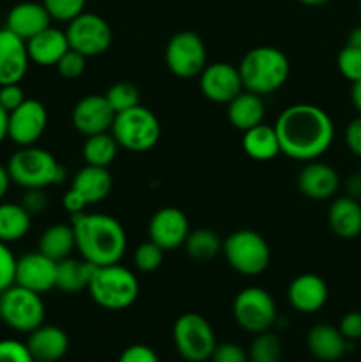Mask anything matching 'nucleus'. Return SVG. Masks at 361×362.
<instances>
[{
  "mask_svg": "<svg viewBox=\"0 0 361 362\" xmlns=\"http://www.w3.org/2000/svg\"><path fill=\"white\" fill-rule=\"evenodd\" d=\"M32 216L21 204L0 202V243H18L28 233Z\"/></svg>",
  "mask_w": 361,
  "mask_h": 362,
  "instance_id": "nucleus-30",
  "label": "nucleus"
},
{
  "mask_svg": "<svg viewBox=\"0 0 361 362\" xmlns=\"http://www.w3.org/2000/svg\"><path fill=\"white\" fill-rule=\"evenodd\" d=\"M347 46H353V48L361 52V25L360 27H354L349 32V35H347Z\"/></svg>",
  "mask_w": 361,
  "mask_h": 362,
  "instance_id": "nucleus-53",
  "label": "nucleus"
},
{
  "mask_svg": "<svg viewBox=\"0 0 361 362\" xmlns=\"http://www.w3.org/2000/svg\"><path fill=\"white\" fill-rule=\"evenodd\" d=\"M6 166L11 182L23 189H46L62 184L66 179V168L57 161L55 156L35 145L20 147V151L11 156Z\"/></svg>",
  "mask_w": 361,
  "mask_h": 362,
  "instance_id": "nucleus-4",
  "label": "nucleus"
},
{
  "mask_svg": "<svg viewBox=\"0 0 361 362\" xmlns=\"http://www.w3.org/2000/svg\"><path fill=\"white\" fill-rule=\"evenodd\" d=\"M69 48L84 57H99L112 46L113 32L108 21L94 13H81L67 21L66 30Z\"/></svg>",
  "mask_w": 361,
  "mask_h": 362,
  "instance_id": "nucleus-12",
  "label": "nucleus"
},
{
  "mask_svg": "<svg viewBox=\"0 0 361 362\" xmlns=\"http://www.w3.org/2000/svg\"><path fill=\"white\" fill-rule=\"evenodd\" d=\"M105 98L115 113L134 108V106L140 105V90L131 81H117V83H113L106 90Z\"/></svg>",
  "mask_w": 361,
  "mask_h": 362,
  "instance_id": "nucleus-35",
  "label": "nucleus"
},
{
  "mask_svg": "<svg viewBox=\"0 0 361 362\" xmlns=\"http://www.w3.org/2000/svg\"><path fill=\"white\" fill-rule=\"evenodd\" d=\"M112 186L113 179L108 168L87 165L81 170H78L76 175L73 177L69 189L74 191L81 198V202L88 207V205L99 204V202L105 200L110 194V191H112Z\"/></svg>",
  "mask_w": 361,
  "mask_h": 362,
  "instance_id": "nucleus-23",
  "label": "nucleus"
},
{
  "mask_svg": "<svg viewBox=\"0 0 361 362\" xmlns=\"http://www.w3.org/2000/svg\"><path fill=\"white\" fill-rule=\"evenodd\" d=\"M345 145L356 158H361V115L350 120L345 127Z\"/></svg>",
  "mask_w": 361,
  "mask_h": 362,
  "instance_id": "nucleus-47",
  "label": "nucleus"
},
{
  "mask_svg": "<svg viewBox=\"0 0 361 362\" xmlns=\"http://www.w3.org/2000/svg\"><path fill=\"white\" fill-rule=\"evenodd\" d=\"M73 250H76V243L71 225H52L39 237L38 251L55 262L71 257Z\"/></svg>",
  "mask_w": 361,
  "mask_h": 362,
  "instance_id": "nucleus-31",
  "label": "nucleus"
},
{
  "mask_svg": "<svg viewBox=\"0 0 361 362\" xmlns=\"http://www.w3.org/2000/svg\"><path fill=\"white\" fill-rule=\"evenodd\" d=\"M306 345L311 356L319 361L335 362L342 359L350 349V341L342 336L338 327L329 324H317L308 331Z\"/></svg>",
  "mask_w": 361,
  "mask_h": 362,
  "instance_id": "nucleus-25",
  "label": "nucleus"
},
{
  "mask_svg": "<svg viewBox=\"0 0 361 362\" xmlns=\"http://www.w3.org/2000/svg\"><path fill=\"white\" fill-rule=\"evenodd\" d=\"M184 247L193 260L207 262L222 253L223 243L218 233L212 232V230L198 228L193 232L190 230L186 240H184Z\"/></svg>",
  "mask_w": 361,
  "mask_h": 362,
  "instance_id": "nucleus-33",
  "label": "nucleus"
},
{
  "mask_svg": "<svg viewBox=\"0 0 361 362\" xmlns=\"http://www.w3.org/2000/svg\"><path fill=\"white\" fill-rule=\"evenodd\" d=\"M163 258H165V250L154 244L152 240L142 243L140 246L134 250L133 262L134 267L142 272H154L161 267Z\"/></svg>",
  "mask_w": 361,
  "mask_h": 362,
  "instance_id": "nucleus-36",
  "label": "nucleus"
},
{
  "mask_svg": "<svg viewBox=\"0 0 361 362\" xmlns=\"http://www.w3.org/2000/svg\"><path fill=\"white\" fill-rule=\"evenodd\" d=\"M57 262L42 255L41 251L25 253L16 258L14 283L35 293H46L55 288Z\"/></svg>",
  "mask_w": 361,
  "mask_h": 362,
  "instance_id": "nucleus-15",
  "label": "nucleus"
},
{
  "mask_svg": "<svg viewBox=\"0 0 361 362\" xmlns=\"http://www.w3.org/2000/svg\"><path fill=\"white\" fill-rule=\"evenodd\" d=\"M62 205H64V209H66L67 212H71V216L80 214V212H84L85 209H87V205H85L84 202H81V198L78 197V194L74 193V191H71V189H67L66 194H64Z\"/></svg>",
  "mask_w": 361,
  "mask_h": 362,
  "instance_id": "nucleus-48",
  "label": "nucleus"
},
{
  "mask_svg": "<svg viewBox=\"0 0 361 362\" xmlns=\"http://www.w3.org/2000/svg\"><path fill=\"white\" fill-rule=\"evenodd\" d=\"M222 251L227 264L243 276L262 274L271 260L268 240L253 230L232 232L223 240Z\"/></svg>",
  "mask_w": 361,
  "mask_h": 362,
  "instance_id": "nucleus-7",
  "label": "nucleus"
},
{
  "mask_svg": "<svg viewBox=\"0 0 361 362\" xmlns=\"http://www.w3.org/2000/svg\"><path fill=\"white\" fill-rule=\"evenodd\" d=\"M25 42H27V52L30 62L42 67L57 66V62L62 59L64 53L69 49L66 32L52 27V25Z\"/></svg>",
  "mask_w": 361,
  "mask_h": 362,
  "instance_id": "nucleus-24",
  "label": "nucleus"
},
{
  "mask_svg": "<svg viewBox=\"0 0 361 362\" xmlns=\"http://www.w3.org/2000/svg\"><path fill=\"white\" fill-rule=\"evenodd\" d=\"M0 311L2 322L18 332L30 334L45 322V303L41 293H35L23 286L13 285L0 293Z\"/></svg>",
  "mask_w": 361,
  "mask_h": 362,
  "instance_id": "nucleus-8",
  "label": "nucleus"
},
{
  "mask_svg": "<svg viewBox=\"0 0 361 362\" xmlns=\"http://www.w3.org/2000/svg\"><path fill=\"white\" fill-rule=\"evenodd\" d=\"M301 4L304 6H310V7H319V6H324V4L331 2V0H299Z\"/></svg>",
  "mask_w": 361,
  "mask_h": 362,
  "instance_id": "nucleus-54",
  "label": "nucleus"
},
{
  "mask_svg": "<svg viewBox=\"0 0 361 362\" xmlns=\"http://www.w3.org/2000/svg\"><path fill=\"white\" fill-rule=\"evenodd\" d=\"M232 313L237 325L251 334L269 331L278 318L275 299L260 286H246L241 290L234 299Z\"/></svg>",
  "mask_w": 361,
  "mask_h": 362,
  "instance_id": "nucleus-10",
  "label": "nucleus"
},
{
  "mask_svg": "<svg viewBox=\"0 0 361 362\" xmlns=\"http://www.w3.org/2000/svg\"><path fill=\"white\" fill-rule=\"evenodd\" d=\"M20 204L23 205V209L30 216L42 214L46 211V207H48V194H46V189H39V187L25 189Z\"/></svg>",
  "mask_w": 361,
  "mask_h": 362,
  "instance_id": "nucleus-42",
  "label": "nucleus"
},
{
  "mask_svg": "<svg viewBox=\"0 0 361 362\" xmlns=\"http://www.w3.org/2000/svg\"><path fill=\"white\" fill-rule=\"evenodd\" d=\"M172 338L179 356L188 362H204L216 349V336L207 318L198 313H184L176 320Z\"/></svg>",
  "mask_w": 361,
  "mask_h": 362,
  "instance_id": "nucleus-9",
  "label": "nucleus"
},
{
  "mask_svg": "<svg viewBox=\"0 0 361 362\" xmlns=\"http://www.w3.org/2000/svg\"><path fill=\"white\" fill-rule=\"evenodd\" d=\"M113 119H115V112L106 101L105 94L85 95L74 105L73 113H71V122L74 129L84 136L108 133L112 129Z\"/></svg>",
  "mask_w": 361,
  "mask_h": 362,
  "instance_id": "nucleus-16",
  "label": "nucleus"
},
{
  "mask_svg": "<svg viewBox=\"0 0 361 362\" xmlns=\"http://www.w3.org/2000/svg\"><path fill=\"white\" fill-rule=\"evenodd\" d=\"M119 148V144H117L113 134L108 131V133L85 136L81 154H84V159L87 165L108 168V166L115 161Z\"/></svg>",
  "mask_w": 361,
  "mask_h": 362,
  "instance_id": "nucleus-32",
  "label": "nucleus"
},
{
  "mask_svg": "<svg viewBox=\"0 0 361 362\" xmlns=\"http://www.w3.org/2000/svg\"><path fill=\"white\" fill-rule=\"evenodd\" d=\"M200 92L205 99L218 105H229L244 90L239 69L229 62H212L200 73Z\"/></svg>",
  "mask_w": 361,
  "mask_h": 362,
  "instance_id": "nucleus-14",
  "label": "nucleus"
},
{
  "mask_svg": "<svg viewBox=\"0 0 361 362\" xmlns=\"http://www.w3.org/2000/svg\"><path fill=\"white\" fill-rule=\"evenodd\" d=\"M25 92L21 88L20 83H7L0 85V106L7 112H13L16 110L21 103L25 101Z\"/></svg>",
  "mask_w": 361,
  "mask_h": 362,
  "instance_id": "nucleus-43",
  "label": "nucleus"
},
{
  "mask_svg": "<svg viewBox=\"0 0 361 362\" xmlns=\"http://www.w3.org/2000/svg\"><path fill=\"white\" fill-rule=\"evenodd\" d=\"M27 349L34 361L59 362L69 349V336L57 325L42 324L28 334Z\"/></svg>",
  "mask_w": 361,
  "mask_h": 362,
  "instance_id": "nucleus-22",
  "label": "nucleus"
},
{
  "mask_svg": "<svg viewBox=\"0 0 361 362\" xmlns=\"http://www.w3.org/2000/svg\"><path fill=\"white\" fill-rule=\"evenodd\" d=\"M96 265L84 258L67 257L64 260L57 262V279L55 288L64 293H78L81 290H87L94 274Z\"/></svg>",
  "mask_w": 361,
  "mask_h": 362,
  "instance_id": "nucleus-28",
  "label": "nucleus"
},
{
  "mask_svg": "<svg viewBox=\"0 0 361 362\" xmlns=\"http://www.w3.org/2000/svg\"><path fill=\"white\" fill-rule=\"evenodd\" d=\"M336 67L340 74L349 81L361 80V52L353 46H343L336 57Z\"/></svg>",
  "mask_w": 361,
  "mask_h": 362,
  "instance_id": "nucleus-38",
  "label": "nucleus"
},
{
  "mask_svg": "<svg viewBox=\"0 0 361 362\" xmlns=\"http://www.w3.org/2000/svg\"><path fill=\"white\" fill-rule=\"evenodd\" d=\"M345 191H347V197H353L356 200L361 198V172L353 173V175L347 177L345 180Z\"/></svg>",
  "mask_w": 361,
  "mask_h": 362,
  "instance_id": "nucleus-49",
  "label": "nucleus"
},
{
  "mask_svg": "<svg viewBox=\"0 0 361 362\" xmlns=\"http://www.w3.org/2000/svg\"><path fill=\"white\" fill-rule=\"evenodd\" d=\"M119 362H159L158 354L147 345H131L120 354Z\"/></svg>",
  "mask_w": 361,
  "mask_h": 362,
  "instance_id": "nucleus-46",
  "label": "nucleus"
},
{
  "mask_svg": "<svg viewBox=\"0 0 361 362\" xmlns=\"http://www.w3.org/2000/svg\"><path fill=\"white\" fill-rule=\"evenodd\" d=\"M78 253L96 267L119 264L127 247L124 226L101 212H80L71 219Z\"/></svg>",
  "mask_w": 361,
  "mask_h": 362,
  "instance_id": "nucleus-2",
  "label": "nucleus"
},
{
  "mask_svg": "<svg viewBox=\"0 0 361 362\" xmlns=\"http://www.w3.org/2000/svg\"><path fill=\"white\" fill-rule=\"evenodd\" d=\"M147 233L149 240L158 244L161 250L172 251L184 246V240L190 233V221L180 209L163 207L152 214Z\"/></svg>",
  "mask_w": 361,
  "mask_h": 362,
  "instance_id": "nucleus-17",
  "label": "nucleus"
},
{
  "mask_svg": "<svg viewBox=\"0 0 361 362\" xmlns=\"http://www.w3.org/2000/svg\"><path fill=\"white\" fill-rule=\"evenodd\" d=\"M34 362H42V361H34Z\"/></svg>",
  "mask_w": 361,
  "mask_h": 362,
  "instance_id": "nucleus-57",
  "label": "nucleus"
},
{
  "mask_svg": "<svg viewBox=\"0 0 361 362\" xmlns=\"http://www.w3.org/2000/svg\"><path fill=\"white\" fill-rule=\"evenodd\" d=\"M244 90L268 95L285 85L290 74V62L282 49L275 46H257L244 53L237 66Z\"/></svg>",
  "mask_w": 361,
  "mask_h": 362,
  "instance_id": "nucleus-3",
  "label": "nucleus"
},
{
  "mask_svg": "<svg viewBox=\"0 0 361 362\" xmlns=\"http://www.w3.org/2000/svg\"><path fill=\"white\" fill-rule=\"evenodd\" d=\"M9 133V112L0 106V144L7 138Z\"/></svg>",
  "mask_w": 361,
  "mask_h": 362,
  "instance_id": "nucleus-52",
  "label": "nucleus"
},
{
  "mask_svg": "<svg viewBox=\"0 0 361 362\" xmlns=\"http://www.w3.org/2000/svg\"><path fill=\"white\" fill-rule=\"evenodd\" d=\"M350 101H353V106L356 108L357 115H361V80L353 81V87H350Z\"/></svg>",
  "mask_w": 361,
  "mask_h": 362,
  "instance_id": "nucleus-50",
  "label": "nucleus"
},
{
  "mask_svg": "<svg viewBox=\"0 0 361 362\" xmlns=\"http://www.w3.org/2000/svg\"><path fill=\"white\" fill-rule=\"evenodd\" d=\"M48 126V112L38 99H25L16 110L9 113L7 138L20 147L35 145Z\"/></svg>",
  "mask_w": 361,
  "mask_h": 362,
  "instance_id": "nucleus-13",
  "label": "nucleus"
},
{
  "mask_svg": "<svg viewBox=\"0 0 361 362\" xmlns=\"http://www.w3.org/2000/svg\"><path fill=\"white\" fill-rule=\"evenodd\" d=\"M243 151L246 152L248 158L255 161H271L280 152V141L276 136L275 126L268 124H258L251 129L243 133Z\"/></svg>",
  "mask_w": 361,
  "mask_h": 362,
  "instance_id": "nucleus-29",
  "label": "nucleus"
},
{
  "mask_svg": "<svg viewBox=\"0 0 361 362\" xmlns=\"http://www.w3.org/2000/svg\"><path fill=\"white\" fill-rule=\"evenodd\" d=\"M0 362H34L27 343L16 339H2L0 341Z\"/></svg>",
  "mask_w": 361,
  "mask_h": 362,
  "instance_id": "nucleus-40",
  "label": "nucleus"
},
{
  "mask_svg": "<svg viewBox=\"0 0 361 362\" xmlns=\"http://www.w3.org/2000/svg\"><path fill=\"white\" fill-rule=\"evenodd\" d=\"M282 359V341L271 331H264L255 334L250 349H248V361L250 362H280Z\"/></svg>",
  "mask_w": 361,
  "mask_h": 362,
  "instance_id": "nucleus-34",
  "label": "nucleus"
},
{
  "mask_svg": "<svg viewBox=\"0 0 361 362\" xmlns=\"http://www.w3.org/2000/svg\"><path fill=\"white\" fill-rule=\"evenodd\" d=\"M165 62L170 73L183 80H190L200 76L207 66V48L197 32H177L166 42Z\"/></svg>",
  "mask_w": 361,
  "mask_h": 362,
  "instance_id": "nucleus-11",
  "label": "nucleus"
},
{
  "mask_svg": "<svg viewBox=\"0 0 361 362\" xmlns=\"http://www.w3.org/2000/svg\"><path fill=\"white\" fill-rule=\"evenodd\" d=\"M110 133L119 147L130 152H147L159 141L161 124L151 110L138 105L115 113Z\"/></svg>",
  "mask_w": 361,
  "mask_h": 362,
  "instance_id": "nucleus-6",
  "label": "nucleus"
},
{
  "mask_svg": "<svg viewBox=\"0 0 361 362\" xmlns=\"http://www.w3.org/2000/svg\"><path fill=\"white\" fill-rule=\"evenodd\" d=\"M280 152L294 161H315L335 140V124L321 106L299 103L287 106L275 122Z\"/></svg>",
  "mask_w": 361,
  "mask_h": 362,
  "instance_id": "nucleus-1",
  "label": "nucleus"
},
{
  "mask_svg": "<svg viewBox=\"0 0 361 362\" xmlns=\"http://www.w3.org/2000/svg\"><path fill=\"white\" fill-rule=\"evenodd\" d=\"M211 359L212 362H248V352L234 343H223V345H216Z\"/></svg>",
  "mask_w": 361,
  "mask_h": 362,
  "instance_id": "nucleus-45",
  "label": "nucleus"
},
{
  "mask_svg": "<svg viewBox=\"0 0 361 362\" xmlns=\"http://www.w3.org/2000/svg\"><path fill=\"white\" fill-rule=\"evenodd\" d=\"M27 42L9 28H0V85L20 83L28 71Z\"/></svg>",
  "mask_w": 361,
  "mask_h": 362,
  "instance_id": "nucleus-18",
  "label": "nucleus"
},
{
  "mask_svg": "<svg viewBox=\"0 0 361 362\" xmlns=\"http://www.w3.org/2000/svg\"><path fill=\"white\" fill-rule=\"evenodd\" d=\"M360 9H361V0H360Z\"/></svg>",
  "mask_w": 361,
  "mask_h": 362,
  "instance_id": "nucleus-56",
  "label": "nucleus"
},
{
  "mask_svg": "<svg viewBox=\"0 0 361 362\" xmlns=\"http://www.w3.org/2000/svg\"><path fill=\"white\" fill-rule=\"evenodd\" d=\"M14 267L16 257L9 250V244L0 243V293L14 283Z\"/></svg>",
  "mask_w": 361,
  "mask_h": 362,
  "instance_id": "nucleus-41",
  "label": "nucleus"
},
{
  "mask_svg": "<svg viewBox=\"0 0 361 362\" xmlns=\"http://www.w3.org/2000/svg\"><path fill=\"white\" fill-rule=\"evenodd\" d=\"M328 225L338 239L353 240L361 235V204L353 197H338L328 211Z\"/></svg>",
  "mask_w": 361,
  "mask_h": 362,
  "instance_id": "nucleus-26",
  "label": "nucleus"
},
{
  "mask_svg": "<svg viewBox=\"0 0 361 362\" xmlns=\"http://www.w3.org/2000/svg\"><path fill=\"white\" fill-rule=\"evenodd\" d=\"M50 23H52V16L42 2H20L7 14L6 28H9L23 41H28L35 34L48 28Z\"/></svg>",
  "mask_w": 361,
  "mask_h": 362,
  "instance_id": "nucleus-21",
  "label": "nucleus"
},
{
  "mask_svg": "<svg viewBox=\"0 0 361 362\" xmlns=\"http://www.w3.org/2000/svg\"><path fill=\"white\" fill-rule=\"evenodd\" d=\"M227 106H229V108H227L229 122L232 124L236 129L243 131V133L264 122L265 105L262 95L253 94V92L250 90H243Z\"/></svg>",
  "mask_w": 361,
  "mask_h": 362,
  "instance_id": "nucleus-27",
  "label": "nucleus"
},
{
  "mask_svg": "<svg viewBox=\"0 0 361 362\" xmlns=\"http://www.w3.org/2000/svg\"><path fill=\"white\" fill-rule=\"evenodd\" d=\"M57 71L62 78L66 80H76L81 74L85 73V67H87V57H84L81 53L74 52V49H67L62 55V59L57 62Z\"/></svg>",
  "mask_w": 361,
  "mask_h": 362,
  "instance_id": "nucleus-39",
  "label": "nucleus"
},
{
  "mask_svg": "<svg viewBox=\"0 0 361 362\" xmlns=\"http://www.w3.org/2000/svg\"><path fill=\"white\" fill-rule=\"evenodd\" d=\"M329 297L328 285L317 274H299L290 281L287 288V299L296 311L304 315H311L321 311L326 306Z\"/></svg>",
  "mask_w": 361,
  "mask_h": 362,
  "instance_id": "nucleus-19",
  "label": "nucleus"
},
{
  "mask_svg": "<svg viewBox=\"0 0 361 362\" xmlns=\"http://www.w3.org/2000/svg\"><path fill=\"white\" fill-rule=\"evenodd\" d=\"M91 299L108 311H122L133 306L140 293L137 276L120 264L101 265L94 269L87 286Z\"/></svg>",
  "mask_w": 361,
  "mask_h": 362,
  "instance_id": "nucleus-5",
  "label": "nucleus"
},
{
  "mask_svg": "<svg viewBox=\"0 0 361 362\" xmlns=\"http://www.w3.org/2000/svg\"><path fill=\"white\" fill-rule=\"evenodd\" d=\"M0 324H2V311H0Z\"/></svg>",
  "mask_w": 361,
  "mask_h": 362,
  "instance_id": "nucleus-55",
  "label": "nucleus"
},
{
  "mask_svg": "<svg viewBox=\"0 0 361 362\" xmlns=\"http://www.w3.org/2000/svg\"><path fill=\"white\" fill-rule=\"evenodd\" d=\"M87 0H42V6L46 7L52 20L57 21H71L85 11Z\"/></svg>",
  "mask_w": 361,
  "mask_h": 362,
  "instance_id": "nucleus-37",
  "label": "nucleus"
},
{
  "mask_svg": "<svg viewBox=\"0 0 361 362\" xmlns=\"http://www.w3.org/2000/svg\"><path fill=\"white\" fill-rule=\"evenodd\" d=\"M338 329L347 341L353 343L361 339V311H349V313L343 315Z\"/></svg>",
  "mask_w": 361,
  "mask_h": 362,
  "instance_id": "nucleus-44",
  "label": "nucleus"
},
{
  "mask_svg": "<svg viewBox=\"0 0 361 362\" xmlns=\"http://www.w3.org/2000/svg\"><path fill=\"white\" fill-rule=\"evenodd\" d=\"M297 187L310 200H329L340 187V175L333 166L321 161H308L297 173Z\"/></svg>",
  "mask_w": 361,
  "mask_h": 362,
  "instance_id": "nucleus-20",
  "label": "nucleus"
},
{
  "mask_svg": "<svg viewBox=\"0 0 361 362\" xmlns=\"http://www.w3.org/2000/svg\"><path fill=\"white\" fill-rule=\"evenodd\" d=\"M9 186H11V177H9V172H7V166L0 165V202H2V198L6 197Z\"/></svg>",
  "mask_w": 361,
  "mask_h": 362,
  "instance_id": "nucleus-51",
  "label": "nucleus"
}]
</instances>
